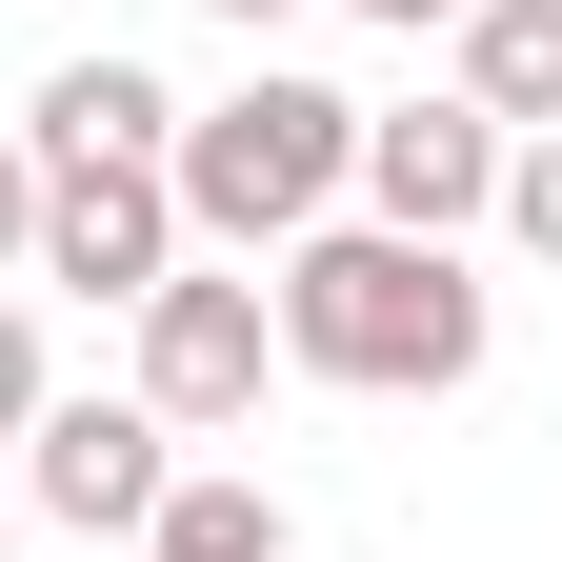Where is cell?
Instances as JSON below:
<instances>
[{
    "mask_svg": "<svg viewBox=\"0 0 562 562\" xmlns=\"http://www.w3.org/2000/svg\"><path fill=\"white\" fill-rule=\"evenodd\" d=\"M261 322H281L302 382H362V402L482 382V281H462V241H402V222H302Z\"/></svg>",
    "mask_w": 562,
    "mask_h": 562,
    "instance_id": "obj_1",
    "label": "cell"
},
{
    "mask_svg": "<svg viewBox=\"0 0 562 562\" xmlns=\"http://www.w3.org/2000/svg\"><path fill=\"white\" fill-rule=\"evenodd\" d=\"M341 161H362V101L261 60L241 101H201V121L161 140V201H181V241H241V261H261V241H302L322 201H341Z\"/></svg>",
    "mask_w": 562,
    "mask_h": 562,
    "instance_id": "obj_2",
    "label": "cell"
},
{
    "mask_svg": "<svg viewBox=\"0 0 562 562\" xmlns=\"http://www.w3.org/2000/svg\"><path fill=\"white\" fill-rule=\"evenodd\" d=\"M161 482H181V422H161V402H41V422H21V503L81 522V542H140Z\"/></svg>",
    "mask_w": 562,
    "mask_h": 562,
    "instance_id": "obj_3",
    "label": "cell"
},
{
    "mask_svg": "<svg viewBox=\"0 0 562 562\" xmlns=\"http://www.w3.org/2000/svg\"><path fill=\"white\" fill-rule=\"evenodd\" d=\"M341 201H362V222H402V241H462L482 201H503V121H482V101H362Z\"/></svg>",
    "mask_w": 562,
    "mask_h": 562,
    "instance_id": "obj_4",
    "label": "cell"
},
{
    "mask_svg": "<svg viewBox=\"0 0 562 562\" xmlns=\"http://www.w3.org/2000/svg\"><path fill=\"white\" fill-rule=\"evenodd\" d=\"M21 281H81V302L181 281V201H161V161H41V241H21Z\"/></svg>",
    "mask_w": 562,
    "mask_h": 562,
    "instance_id": "obj_5",
    "label": "cell"
},
{
    "mask_svg": "<svg viewBox=\"0 0 562 562\" xmlns=\"http://www.w3.org/2000/svg\"><path fill=\"white\" fill-rule=\"evenodd\" d=\"M261 362H281V322H261V281H140V402L181 422H261Z\"/></svg>",
    "mask_w": 562,
    "mask_h": 562,
    "instance_id": "obj_6",
    "label": "cell"
},
{
    "mask_svg": "<svg viewBox=\"0 0 562 562\" xmlns=\"http://www.w3.org/2000/svg\"><path fill=\"white\" fill-rule=\"evenodd\" d=\"M161 140H181V101L140 81V60H60L41 121H21V161H161Z\"/></svg>",
    "mask_w": 562,
    "mask_h": 562,
    "instance_id": "obj_7",
    "label": "cell"
},
{
    "mask_svg": "<svg viewBox=\"0 0 562 562\" xmlns=\"http://www.w3.org/2000/svg\"><path fill=\"white\" fill-rule=\"evenodd\" d=\"M462 101L503 121V140L562 121V0H462Z\"/></svg>",
    "mask_w": 562,
    "mask_h": 562,
    "instance_id": "obj_8",
    "label": "cell"
},
{
    "mask_svg": "<svg viewBox=\"0 0 562 562\" xmlns=\"http://www.w3.org/2000/svg\"><path fill=\"white\" fill-rule=\"evenodd\" d=\"M140 542H161V562H281V503H261V482H222V462H181Z\"/></svg>",
    "mask_w": 562,
    "mask_h": 562,
    "instance_id": "obj_9",
    "label": "cell"
},
{
    "mask_svg": "<svg viewBox=\"0 0 562 562\" xmlns=\"http://www.w3.org/2000/svg\"><path fill=\"white\" fill-rule=\"evenodd\" d=\"M482 222H503L522 261H562V121H542V140H503V201H482Z\"/></svg>",
    "mask_w": 562,
    "mask_h": 562,
    "instance_id": "obj_10",
    "label": "cell"
},
{
    "mask_svg": "<svg viewBox=\"0 0 562 562\" xmlns=\"http://www.w3.org/2000/svg\"><path fill=\"white\" fill-rule=\"evenodd\" d=\"M21 422H41V322L0 302V442H21Z\"/></svg>",
    "mask_w": 562,
    "mask_h": 562,
    "instance_id": "obj_11",
    "label": "cell"
},
{
    "mask_svg": "<svg viewBox=\"0 0 562 562\" xmlns=\"http://www.w3.org/2000/svg\"><path fill=\"white\" fill-rule=\"evenodd\" d=\"M21 241H41V161L0 140V281H21Z\"/></svg>",
    "mask_w": 562,
    "mask_h": 562,
    "instance_id": "obj_12",
    "label": "cell"
},
{
    "mask_svg": "<svg viewBox=\"0 0 562 562\" xmlns=\"http://www.w3.org/2000/svg\"><path fill=\"white\" fill-rule=\"evenodd\" d=\"M362 21H382V41H422V21H462V0H362Z\"/></svg>",
    "mask_w": 562,
    "mask_h": 562,
    "instance_id": "obj_13",
    "label": "cell"
},
{
    "mask_svg": "<svg viewBox=\"0 0 562 562\" xmlns=\"http://www.w3.org/2000/svg\"><path fill=\"white\" fill-rule=\"evenodd\" d=\"M201 21H241V41H261V21H302V0H201Z\"/></svg>",
    "mask_w": 562,
    "mask_h": 562,
    "instance_id": "obj_14",
    "label": "cell"
},
{
    "mask_svg": "<svg viewBox=\"0 0 562 562\" xmlns=\"http://www.w3.org/2000/svg\"><path fill=\"white\" fill-rule=\"evenodd\" d=\"M0 542H21V503H0Z\"/></svg>",
    "mask_w": 562,
    "mask_h": 562,
    "instance_id": "obj_15",
    "label": "cell"
}]
</instances>
